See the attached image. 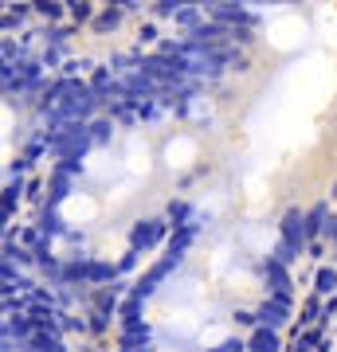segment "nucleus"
Masks as SVG:
<instances>
[{"mask_svg":"<svg viewBox=\"0 0 337 352\" xmlns=\"http://www.w3.org/2000/svg\"><path fill=\"white\" fill-rule=\"evenodd\" d=\"M294 298L283 227L200 200L122 289L110 352H287Z\"/></svg>","mask_w":337,"mask_h":352,"instance_id":"f03ea898","label":"nucleus"},{"mask_svg":"<svg viewBox=\"0 0 337 352\" xmlns=\"http://www.w3.org/2000/svg\"><path fill=\"white\" fill-rule=\"evenodd\" d=\"M236 59L224 12H192L79 75L4 71L16 106L8 208L28 200L8 258L48 286H130L196 208L216 90Z\"/></svg>","mask_w":337,"mask_h":352,"instance_id":"f257e3e1","label":"nucleus"},{"mask_svg":"<svg viewBox=\"0 0 337 352\" xmlns=\"http://www.w3.org/2000/svg\"><path fill=\"white\" fill-rule=\"evenodd\" d=\"M0 352H71L55 289L12 258H4Z\"/></svg>","mask_w":337,"mask_h":352,"instance_id":"7ed1b4c3","label":"nucleus"}]
</instances>
